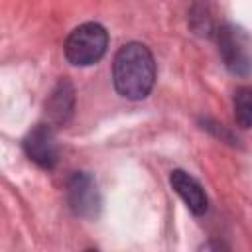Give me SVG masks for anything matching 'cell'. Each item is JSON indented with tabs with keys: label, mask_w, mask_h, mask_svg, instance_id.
<instances>
[{
	"label": "cell",
	"mask_w": 252,
	"mask_h": 252,
	"mask_svg": "<svg viewBox=\"0 0 252 252\" xmlns=\"http://www.w3.org/2000/svg\"><path fill=\"white\" fill-rule=\"evenodd\" d=\"M112 81L120 96L128 100L146 98L156 83V61L152 51L140 41L122 45L112 61Z\"/></svg>",
	"instance_id": "6da1fadb"
},
{
	"label": "cell",
	"mask_w": 252,
	"mask_h": 252,
	"mask_svg": "<svg viewBox=\"0 0 252 252\" xmlns=\"http://www.w3.org/2000/svg\"><path fill=\"white\" fill-rule=\"evenodd\" d=\"M108 47V32L96 22L77 26L65 39V57L71 65L89 67L100 61Z\"/></svg>",
	"instance_id": "7a4b0ae2"
},
{
	"label": "cell",
	"mask_w": 252,
	"mask_h": 252,
	"mask_svg": "<svg viewBox=\"0 0 252 252\" xmlns=\"http://www.w3.org/2000/svg\"><path fill=\"white\" fill-rule=\"evenodd\" d=\"M219 51L230 73L240 77L252 73V45L234 26H222L219 30Z\"/></svg>",
	"instance_id": "3957f363"
},
{
	"label": "cell",
	"mask_w": 252,
	"mask_h": 252,
	"mask_svg": "<svg viewBox=\"0 0 252 252\" xmlns=\"http://www.w3.org/2000/svg\"><path fill=\"white\" fill-rule=\"evenodd\" d=\"M67 201L71 211L83 219H94L100 211V191L93 175L79 171L67 183Z\"/></svg>",
	"instance_id": "277c9868"
},
{
	"label": "cell",
	"mask_w": 252,
	"mask_h": 252,
	"mask_svg": "<svg viewBox=\"0 0 252 252\" xmlns=\"http://www.w3.org/2000/svg\"><path fill=\"white\" fill-rule=\"evenodd\" d=\"M26 156L43 169H53L57 163V144L55 134L49 124L33 126L24 138Z\"/></svg>",
	"instance_id": "5b68a950"
},
{
	"label": "cell",
	"mask_w": 252,
	"mask_h": 252,
	"mask_svg": "<svg viewBox=\"0 0 252 252\" xmlns=\"http://www.w3.org/2000/svg\"><path fill=\"white\" fill-rule=\"evenodd\" d=\"M169 183L193 215H203L207 211V207H209L207 193L193 175H189L183 169H173L169 175Z\"/></svg>",
	"instance_id": "8992f818"
},
{
	"label": "cell",
	"mask_w": 252,
	"mask_h": 252,
	"mask_svg": "<svg viewBox=\"0 0 252 252\" xmlns=\"http://www.w3.org/2000/svg\"><path fill=\"white\" fill-rule=\"evenodd\" d=\"M73 106H75V91L73 85L63 79L59 81V85L53 89L49 100H47V114L53 122L57 124H65L71 114H73Z\"/></svg>",
	"instance_id": "52a82bcc"
},
{
	"label": "cell",
	"mask_w": 252,
	"mask_h": 252,
	"mask_svg": "<svg viewBox=\"0 0 252 252\" xmlns=\"http://www.w3.org/2000/svg\"><path fill=\"white\" fill-rule=\"evenodd\" d=\"M234 120L242 128L252 126V87H240L234 93Z\"/></svg>",
	"instance_id": "ba28073f"
}]
</instances>
